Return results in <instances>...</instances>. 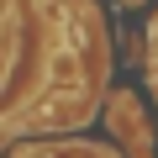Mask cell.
Returning <instances> with one entry per match:
<instances>
[{
    "mask_svg": "<svg viewBox=\"0 0 158 158\" xmlns=\"http://www.w3.org/2000/svg\"><path fill=\"white\" fill-rule=\"evenodd\" d=\"M153 69H158V21H153Z\"/></svg>",
    "mask_w": 158,
    "mask_h": 158,
    "instance_id": "2",
    "label": "cell"
},
{
    "mask_svg": "<svg viewBox=\"0 0 158 158\" xmlns=\"http://www.w3.org/2000/svg\"><path fill=\"white\" fill-rule=\"evenodd\" d=\"M16 158H106L100 148H85V142H48V148H27Z\"/></svg>",
    "mask_w": 158,
    "mask_h": 158,
    "instance_id": "1",
    "label": "cell"
}]
</instances>
